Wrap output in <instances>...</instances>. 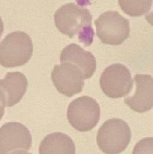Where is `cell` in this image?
Masks as SVG:
<instances>
[{
  "label": "cell",
  "mask_w": 153,
  "mask_h": 154,
  "mask_svg": "<svg viewBox=\"0 0 153 154\" xmlns=\"http://www.w3.org/2000/svg\"><path fill=\"white\" fill-rule=\"evenodd\" d=\"M54 22L58 30L73 38L78 36V40L85 46H90L94 39L92 28V15L87 8H82L73 3H68L60 6L54 14Z\"/></svg>",
  "instance_id": "cell-1"
},
{
  "label": "cell",
  "mask_w": 153,
  "mask_h": 154,
  "mask_svg": "<svg viewBox=\"0 0 153 154\" xmlns=\"http://www.w3.org/2000/svg\"><path fill=\"white\" fill-rule=\"evenodd\" d=\"M33 51L30 36L22 31L7 34L0 42V65L5 68H15L26 64Z\"/></svg>",
  "instance_id": "cell-2"
},
{
  "label": "cell",
  "mask_w": 153,
  "mask_h": 154,
  "mask_svg": "<svg viewBox=\"0 0 153 154\" xmlns=\"http://www.w3.org/2000/svg\"><path fill=\"white\" fill-rule=\"evenodd\" d=\"M132 138L131 129L126 122L119 118L106 121L97 132L96 142L106 154H119L129 145Z\"/></svg>",
  "instance_id": "cell-3"
},
{
  "label": "cell",
  "mask_w": 153,
  "mask_h": 154,
  "mask_svg": "<svg viewBox=\"0 0 153 154\" xmlns=\"http://www.w3.org/2000/svg\"><path fill=\"white\" fill-rule=\"evenodd\" d=\"M100 106L96 100L83 96L73 100L67 112L71 126L79 132H88L96 127L100 120Z\"/></svg>",
  "instance_id": "cell-4"
},
{
  "label": "cell",
  "mask_w": 153,
  "mask_h": 154,
  "mask_svg": "<svg viewBox=\"0 0 153 154\" xmlns=\"http://www.w3.org/2000/svg\"><path fill=\"white\" fill-rule=\"evenodd\" d=\"M95 24L96 35L104 44L120 45L130 36L129 20L118 12H105L95 21Z\"/></svg>",
  "instance_id": "cell-5"
},
{
  "label": "cell",
  "mask_w": 153,
  "mask_h": 154,
  "mask_svg": "<svg viewBox=\"0 0 153 154\" xmlns=\"http://www.w3.org/2000/svg\"><path fill=\"white\" fill-rule=\"evenodd\" d=\"M133 86L131 72L123 64H112L106 68L100 77V87L104 94L111 98L127 96Z\"/></svg>",
  "instance_id": "cell-6"
},
{
  "label": "cell",
  "mask_w": 153,
  "mask_h": 154,
  "mask_svg": "<svg viewBox=\"0 0 153 154\" xmlns=\"http://www.w3.org/2000/svg\"><path fill=\"white\" fill-rule=\"evenodd\" d=\"M84 74L79 68L71 63L56 65L51 72V80L59 93L70 97L82 91Z\"/></svg>",
  "instance_id": "cell-7"
},
{
  "label": "cell",
  "mask_w": 153,
  "mask_h": 154,
  "mask_svg": "<svg viewBox=\"0 0 153 154\" xmlns=\"http://www.w3.org/2000/svg\"><path fill=\"white\" fill-rule=\"evenodd\" d=\"M32 135L23 125L17 122L6 123L0 128V154H8L14 150L29 151Z\"/></svg>",
  "instance_id": "cell-8"
},
{
  "label": "cell",
  "mask_w": 153,
  "mask_h": 154,
  "mask_svg": "<svg viewBox=\"0 0 153 154\" xmlns=\"http://www.w3.org/2000/svg\"><path fill=\"white\" fill-rule=\"evenodd\" d=\"M136 89L133 96L124 99L125 104L134 112L145 113L153 107V78L151 75L138 74L134 77Z\"/></svg>",
  "instance_id": "cell-9"
},
{
  "label": "cell",
  "mask_w": 153,
  "mask_h": 154,
  "mask_svg": "<svg viewBox=\"0 0 153 154\" xmlns=\"http://www.w3.org/2000/svg\"><path fill=\"white\" fill-rule=\"evenodd\" d=\"M60 60L61 63H71L79 68L85 79H90L96 69L95 56L76 43L66 46L60 53Z\"/></svg>",
  "instance_id": "cell-10"
},
{
  "label": "cell",
  "mask_w": 153,
  "mask_h": 154,
  "mask_svg": "<svg viewBox=\"0 0 153 154\" xmlns=\"http://www.w3.org/2000/svg\"><path fill=\"white\" fill-rule=\"evenodd\" d=\"M28 88L26 77L18 71L8 72L3 79H0V91L7 107L18 104L24 96Z\"/></svg>",
  "instance_id": "cell-11"
},
{
  "label": "cell",
  "mask_w": 153,
  "mask_h": 154,
  "mask_svg": "<svg viewBox=\"0 0 153 154\" xmlns=\"http://www.w3.org/2000/svg\"><path fill=\"white\" fill-rule=\"evenodd\" d=\"M39 154H76L73 140L62 133H52L41 141Z\"/></svg>",
  "instance_id": "cell-12"
},
{
  "label": "cell",
  "mask_w": 153,
  "mask_h": 154,
  "mask_svg": "<svg viewBox=\"0 0 153 154\" xmlns=\"http://www.w3.org/2000/svg\"><path fill=\"white\" fill-rule=\"evenodd\" d=\"M118 3L126 14L133 17L148 14L152 6V0H118Z\"/></svg>",
  "instance_id": "cell-13"
},
{
  "label": "cell",
  "mask_w": 153,
  "mask_h": 154,
  "mask_svg": "<svg viewBox=\"0 0 153 154\" xmlns=\"http://www.w3.org/2000/svg\"><path fill=\"white\" fill-rule=\"evenodd\" d=\"M133 154H153V137H147L138 142Z\"/></svg>",
  "instance_id": "cell-14"
},
{
  "label": "cell",
  "mask_w": 153,
  "mask_h": 154,
  "mask_svg": "<svg viewBox=\"0 0 153 154\" xmlns=\"http://www.w3.org/2000/svg\"><path fill=\"white\" fill-rule=\"evenodd\" d=\"M5 103H4V100H3V97H2V94H1V91H0V120L2 119L4 114H5Z\"/></svg>",
  "instance_id": "cell-15"
},
{
  "label": "cell",
  "mask_w": 153,
  "mask_h": 154,
  "mask_svg": "<svg viewBox=\"0 0 153 154\" xmlns=\"http://www.w3.org/2000/svg\"><path fill=\"white\" fill-rule=\"evenodd\" d=\"M145 17H146L147 22L153 26V12L150 13V14H147Z\"/></svg>",
  "instance_id": "cell-16"
},
{
  "label": "cell",
  "mask_w": 153,
  "mask_h": 154,
  "mask_svg": "<svg viewBox=\"0 0 153 154\" xmlns=\"http://www.w3.org/2000/svg\"><path fill=\"white\" fill-rule=\"evenodd\" d=\"M3 32H4V23H3V21L0 17V38L3 34Z\"/></svg>",
  "instance_id": "cell-17"
},
{
  "label": "cell",
  "mask_w": 153,
  "mask_h": 154,
  "mask_svg": "<svg viewBox=\"0 0 153 154\" xmlns=\"http://www.w3.org/2000/svg\"><path fill=\"white\" fill-rule=\"evenodd\" d=\"M11 154H31V153H28L26 151H16V152H13V153Z\"/></svg>",
  "instance_id": "cell-18"
}]
</instances>
